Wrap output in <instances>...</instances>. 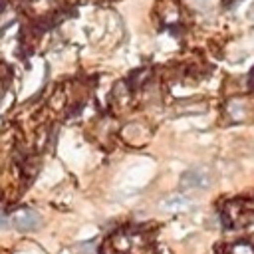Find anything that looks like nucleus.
<instances>
[{
    "label": "nucleus",
    "instance_id": "nucleus-4",
    "mask_svg": "<svg viewBox=\"0 0 254 254\" xmlns=\"http://www.w3.org/2000/svg\"><path fill=\"white\" fill-rule=\"evenodd\" d=\"M242 103H238V101H232L230 105H228V113L234 117V119H242L244 117V113H242Z\"/></svg>",
    "mask_w": 254,
    "mask_h": 254
},
{
    "label": "nucleus",
    "instance_id": "nucleus-2",
    "mask_svg": "<svg viewBox=\"0 0 254 254\" xmlns=\"http://www.w3.org/2000/svg\"><path fill=\"white\" fill-rule=\"evenodd\" d=\"M181 187L183 189H208L210 187V175L202 169L187 171L181 177Z\"/></svg>",
    "mask_w": 254,
    "mask_h": 254
},
{
    "label": "nucleus",
    "instance_id": "nucleus-1",
    "mask_svg": "<svg viewBox=\"0 0 254 254\" xmlns=\"http://www.w3.org/2000/svg\"><path fill=\"white\" fill-rule=\"evenodd\" d=\"M12 222H14V226L18 230H24V232L36 230L40 226V214L36 210H32V208H20V210L14 212Z\"/></svg>",
    "mask_w": 254,
    "mask_h": 254
},
{
    "label": "nucleus",
    "instance_id": "nucleus-5",
    "mask_svg": "<svg viewBox=\"0 0 254 254\" xmlns=\"http://www.w3.org/2000/svg\"><path fill=\"white\" fill-rule=\"evenodd\" d=\"M4 226H6V218L0 216V228H4Z\"/></svg>",
    "mask_w": 254,
    "mask_h": 254
},
{
    "label": "nucleus",
    "instance_id": "nucleus-3",
    "mask_svg": "<svg viewBox=\"0 0 254 254\" xmlns=\"http://www.w3.org/2000/svg\"><path fill=\"white\" fill-rule=\"evenodd\" d=\"M161 206L165 210H183V208L189 206V200L185 196H169V198H165L161 202Z\"/></svg>",
    "mask_w": 254,
    "mask_h": 254
}]
</instances>
